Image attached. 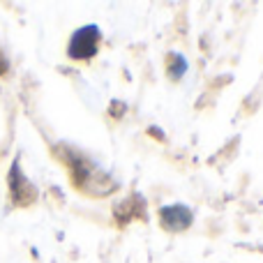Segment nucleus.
Masks as SVG:
<instances>
[{
    "instance_id": "nucleus-1",
    "label": "nucleus",
    "mask_w": 263,
    "mask_h": 263,
    "mask_svg": "<svg viewBox=\"0 0 263 263\" xmlns=\"http://www.w3.org/2000/svg\"><path fill=\"white\" fill-rule=\"evenodd\" d=\"M100 42H102L100 26H95V23L83 26L79 30H74V35L69 37L67 55L72 60H90L100 49Z\"/></svg>"
},
{
    "instance_id": "nucleus-2",
    "label": "nucleus",
    "mask_w": 263,
    "mask_h": 263,
    "mask_svg": "<svg viewBox=\"0 0 263 263\" xmlns=\"http://www.w3.org/2000/svg\"><path fill=\"white\" fill-rule=\"evenodd\" d=\"M192 222H194V213L185 203H171L159 210V224L168 233L187 231L192 227Z\"/></svg>"
},
{
    "instance_id": "nucleus-3",
    "label": "nucleus",
    "mask_w": 263,
    "mask_h": 263,
    "mask_svg": "<svg viewBox=\"0 0 263 263\" xmlns=\"http://www.w3.org/2000/svg\"><path fill=\"white\" fill-rule=\"evenodd\" d=\"M168 79L171 81H180L182 74L187 72V60L182 53H168Z\"/></svg>"
}]
</instances>
